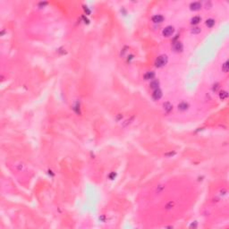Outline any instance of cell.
Wrapping results in <instances>:
<instances>
[{"mask_svg":"<svg viewBox=\"0 0 229 229\" xmlns=\"http://www.w3.org/2000/svg\"><path fill=\"white\" fill-rule=\"evenodd\" d=\"M167 63V57L166 55L159 56L155 61V65L157 67H162L164 66Z\"/></svg>","mask_w":229,"mask_h":229,"instance_id":"cell-1","label":"cell"},{"mask_svg":"<svg viewBox=\"0 0 229 229\" xmlns=\"http://www.w3.org/2000/svg\"><path fill=\"white\" fill-rule=\"evenodd\" d=\"M174 29L173 26H167L164 30H163L162 31V34L163 36H165V37H170L171 35L174 33Z\"/></svg>","mask_w":229,"mask_h":229,"instance_id":"cell-2","label":"cell"},{"mask_svg":"<svg viewBox=\"0 0 229 229\" xmlns=\"http://www.w3.org/2000/svg\"><path fill=\"white\" fill-rule=\"evenodd\" d=\"M162 91L159 89H157V90H154L153 93H152V99H154V100H158V99H160L161 98H162Z\"/></svg>","mask_w":229,"mask_h":229,"instance_id":"cell-3","label":"cell"},{"mask_svg":"<svg viewBox=\"0 0 229 229\" xmlns=\"http://www.w3.org/2000/svg\"><path fill=\"white\" fill-rule=\"evenodd\" d=\"M173 48H174V50L175 52H182L183 49H184V46H183V44L180 41H177L175 43H174Z\"/></svg>","mask_w":229,"mask_h":229,"instance_id":"cell-4","label":"cell"},{"mask_svg":"<svg viewBox=\"0 0 229 229\" xmlns=\"http://www.w3.org/2000/svg\"><path fill=\"white\" fill-rule=\"evenodd\" d=\"M164 19H165V18H164L163 15L156 14V15H154L153 17H152V22L155 23H162V22L164 21Z\"/></svg>","mask_w":229,"mask_h":229,"instance_id":"cell-5","label":"cell"},{"mask_svg":"<svg viewBox=\"0 0 229 229\" xmlns=\"http://www.w3.org/2000/svg\"><path fill=\"white\" fill-rule=\"evenodd\" d=\"M190 8L192 11H198L201 8V4L200 2H193L190 5Z\"/></svg>","mask_w":229,"mask_h":229,"instance_id":"cell-6","label":"cell"},{"mask_svg":"<svg viewBox=\"0 0 229 229\" xmlns=\"http://www.w3.org/2000/svg\"><path fill=\"white\" fill-rule=\"evenodd\" d=\"M188 108H189V104L187 102H185V101H182L178 105V109L180 111H186L188 109Z\"/></svg>","mask_w":229,"mask_h":229,"instance_id":"cell-7","label":"cell"},{"mask_svg":"<svg viewBox=\"0 0 229 229\" xmlns=\"http://www.w3.org/2000/svg\"><path fill=\"white\" fill-rule=\"evenodd\" d=\"M155 73L154 72H152V71H150V72H147L145 74H144V79L145 80H147V81H149V80H152V79H154V78H155Z\"/></svg>","mask_w":229,"mask_h":229,"instance_id":"cell-8","label":"cell"},{"mask_svg":"<svg viewBox=\"0 0 229 229\" xmlns=\"http://www.w3.org/2000/svg\"><path fill=\"white\" fill-rule=\"evenodd\" d=\"M163 107H164V110H165L167 113L171 112L173 109V106L171 105V103H169V102H165L163 104Z\"/></svg>","mask_w":229,"mask_h":229,"instance_id":"cell-9","label":"cell"},{"mask_svg":"<svg viewBox=\"0 0 229 229\" xmlns=\"http://www.w3.org/2000/svg\"><path fill=\"white\" fill-rule=\"evenodd\" d=\"M150 88H151L152 90H157L158 89V86H159V81H157V80H155V81H152L151 82H150Z\"/></svg>","mask_w":229,"mask_h":229,"instance_id":"cell-10","label":"cell"},{"mask_svg":"<svg viewBox=\"0 0 229 229\" xmlns=\"http://www.w3.org/2000/svg\"><path fill=\"white\" fill-rule=\"evenodd\" d=\"M201 21V18L200 17V16H194L193 18H191V24H193V25H196V24H198V23H199Z\"/></svg>","mask_w":229,"mask_h":229,"instance_id":"cell-11","label":"cell"},{"mask_svg":"<svg viewBox=\"0 0 229 229\" xmlns=\"http://www.w3.org/2000/svg\"><path fill=\"white\" fill-rule=\"evenodd\" d=\"M206 25L208 28H212L215 25V20L214 19H208L206 21Z\"/></svg>","mask_w":229,"mask_h":229,"instance_id":"cell-12","label":"cell"},{"mask_svg":"<svg viewBox=\"0 0 229 229\" xmlns=\"http://www.w3.org/2000/svg\"><path fill=\"white\" fill-rule=\"evenodd\" d=\"M227 96H228V94H227V92H226V91H221V92L219 93V98L222 99V100H223V99H226Z\"/></svg>","mask_w":229,"mask_h":229,"instance_id":"cell-13","label":"cell"},{"mask_svg":"<svg viewBox=\"0 0 229 229\" xmlns=\"http://www.w3.org/2000/svg\"><path fill=\"white\" fill-rule=\"evenodd\" d=\"M222 70H223V72H225V73L228 72V62H227V61L223 64V65H222Z\"/></svg>","mask_w":229,"mask_h":229,"instance_id":"cell-14","label":"cell"},{"mask_svg":"<svg viewBox=\"0 0 229 229\" xmlns=\"http://www.w3.org/2000/svg\"><path fill=\"white\" fill-rule=\"evenodd\" d=\"M201 31V30L199 27H195V28H192V30H191V33H193V34H199Z\"/></svg>","mask_w":229,"mask_h":229,"instance_id":"cell-15","label":"cell"},{"mask_svg":"<svg viewBox=\"0 0 229 229\" xmlns=\"http://www.w3.org/2000/svg\"><path fill=\"white\" fill-rule=\"evenodd\" d=\"M174 203L173 202V201H170V202H168L167 205H166V208H167V209H170V208H172L173 207H174Z\"/></svg>","mask_w":229,"mask_h":229,"instance_id":"cell-16","label":"cell"}]
</instances>
